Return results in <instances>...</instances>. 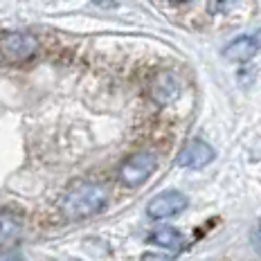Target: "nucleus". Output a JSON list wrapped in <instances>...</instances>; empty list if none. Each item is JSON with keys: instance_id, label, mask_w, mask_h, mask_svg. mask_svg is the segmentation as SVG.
<instances>
[{"instance_id": "f8f14e48", "label": "nucleus", "mask_w": 261, "mask_h": 261, "mask_svg": "<svg viewBox=\"0 0 261 261\" xmlns=\"http://www.w3.org/2000/svg\"><path fill=\"white\" fill-rule=\"evenodd\" d=\"M3 261H18V259H14V257H9V259H3Z\"/></svg>"}, {"instance_id": "6e6552de", "label": "nucleus", "mask_w": 261, "mask_h": 261, "mask_svg": "<svg viewBox=\"0 0 261 261\" xmlns=\"http://www.w3.org/2000/svg\"><path fill=\"white\" fill-rule=\"evenodd\" d=\"M149 243H153L158 248H165L169 250V252H180V250L187 246V239L180 230H176V227H155L153 232L149 234Z\"/></svg>"}, {"instance_id": "7ed1b4c3", "label": "nucleus", "mask_w": 261, "mask_h": 261, "mask_svg": "<svg viewBox=\"0 0 261 261\" xmlns=\"http://www.w3.org/2000/svg\"><path fill=\"white\" fill-rule=\"evenodd\" d=\"M158 158L153 153H138L128 160H124V165L119 167V180L126 187H140L142 182L149 180V176L155 171Z\"/></svg>"}, {"instance_id": "1a4fd4ad", "label": "nucleus", "mask_w": 261, "mask_h": 261, "mask_svg": "<svg viewBox=\"0 0 261 261\" xmlns=\"http://www.w3.org/2000/svg\"><path fill=\"white\" fill-rule=\"evenodd\" d=\"M20 230V219L12 212H3L0 214V243L9 241L16 232Z\"/></svg>"}, {"instance_id": "9b49d317", "label": "nucleus", "mask_w": 261, "mask_h": 261, "mask_svg": "<svg viewBox=\"0 0 261 261\" xmlns=\"http://www.w3.org/2000/svg\"><path fill=\"white\" fill-rule=\"evenodd\" d=\"M252 243H254V250L261 254V221L257 223V227H254V232H252Z\"/></svg>"}, {"instance_id": "9d476101", "label": "nucleus", "mask_w": 261, "mask_h": 261, "mask_svg": "<svg viewBox=\"0 0 261 261\" xmlns=\"http://www.w3.org/2000/svg\"><path fill=\"white\" fill-rule=\"evenodd\" d=\"M239 5V0H210V14H227Z\"/></svg>"}, {"instance_id": "ddd939ff", "label": "nucleus", "mask_w": 261, "mask_h": 261, "mask_svg": "<svg viewBox=\"0 0 261 261\" xmlns=\"http://www.w3.org/2000/svg\"><path fill=\"white\" fill-rule=\"evenodd\" d=\"M167 3H182V0H167Z\"/></svg>"}, {"instance_id": "20e7f679", "label": "nucleus", "mask_w": 261, "mask_h": 261, "mask_svg": "<svg viewBox=\"0 0 261 261\" xmlns=\"http://www.w3.org/2000/svg\"><path fill=\"white\" fill-rule=\"evenodd\" d=\"M185 207H187V196L171 189V192H162L153 200H149L146 212H149L151 219L162 221V219H171V216L180 214Z\"/></svg>"}, {"instance_id": "f03ea898", "label": "nucleus", "mask_w": 261, "mask_h": 261, "mask_svg": "<svg viewBox=\"0 0 261 261\" xmlns=\"http://www.w3.org/2000/svg\"><path fill=\"white\" fill-rule=\"evenodd\" d=\"M39 52V39L30 32H12L0 41V54L7 63H27Z\"/></svg>"}, {"instance_id": "39448f33", "label": "nucleus", "mask_w": 261, "mask_h": 261, "mask_svg": "<svg viewBox=\"0 0 261 261\" xmlns=\"http://www.w3.org/2000/svg\"><path fill=\"white\" fill-rule=\"evenodd\" d=\"M182 86L180 79L171 72H158L151 81V99L160 106H169L180 97Z\"/></svg>"}, {"instance_id": "0eeeda50", "label": "nucleus", "mask_w": 261, "mask_h": 261, "mask_svg": "<svg viewBox=\"0 0 261 261\" xmlns=\"http://www.w3.org/2000/svg\"><path fill=\"white\" fill-rule=\"evenodd\" d=\"M261 50V36L257 34H243L234 39L232 43H227L223 54H225V59H230V61H248V59H252L254 54Z\"/></svg>"}, {"instance_id": "f257e3e1", "label": "nucleus", "mask_w": 261, "mask_h": 261, "mask_svg": "<svg viewBox=\"0 0 261 261\" xmlns=\"http://www.w3.org/2000/svg\"><path fill=\"white\" fill-rule=\"evenodd\" d=\"M108 203V194L97 182H79L65 194L61 212L68 219H88L99 214Z\"/></svg>"}, {"instance_id": "423d86ee", "label": "nucleus", "mask_w": 261, "mask_h": 261, "mask_svg": "<svg viewBox=\"0 0 261 261\" xmlns=\"http://www.w3.org/2000/svg\"><path fill=\"white\" fill-rule=\"evenodd\" d=\"M214 160V149L205 140H192L178 153V165L185 169H203Z\"/></svg>"}]
</instances>
